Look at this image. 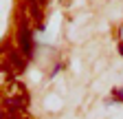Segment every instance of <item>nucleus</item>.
I'll return each instance as SVG.
<instances>
[{"instance_id": "f257e3e1", "label": "nucleus", "mask_w": 123, "mask_h": 119, "mask_svg": "<svg viewBox=\"0 0 123 119\" xmlns=\"http://www.w3.org/2000/svg\"><path fill=\"white\" fill-rule=\"evenodd\" d=\"M5 66H9L13 73H22L26 68V57H22L20 49H13L7 46V60H5Z\"/></svg>"}, {"instance_id": "f03ea898", "label": "nucleus", "mask_w": 123, "mask_h": 119, "mask_svg": "<svg viewBox=\"0 0 123 119\" xmlns=\"http://www.w3.org/2000/svg\"><path fill=\"white\" fill-rule=\"evenodd\" d=\"M18 44H20V51H24V55H31V31L26 24H20L18 29Z\"/></svg>"}, {"instance_id": "7ed1b4c3", "label": "nucleus", "mask_w": 123, "mask_h": 119, "mask_svg": "<svg viewBox=\"0 0 123 119\" xmlns=\"http://www.w3.org/2000/svg\"><path fill=\"white\" fill-rule=\"evenodd\" d=\"M5 95H7V97H29L24 84L18 82V79H13V82H9V84L5 86Z\"/></svg>"}, {"instance_id": "20e7f679", "label": "nucleus", "mask_w": 123, "mask_h": 119, "mask_svg": "<svg viewBox=\"0 0 123 119\" xmlns=\"http://www.w3.org/2000/svg\"><path fill=\"white\" fill-rule=\"evenodd\" d=\"M5 108L7 110H26L29 97H5Z\"/></svg>"}, {"instance_id": "39448f33", "label": "nucleus", "mask_w": 123, "mask_h": 119, "mask_svg": "<svg viewBox=\"0 0 123 119\" xmlns=\"http://www.w3.org/2000/svg\"><path fill=\"white\" fill-rule=\"evenodd\" d=\"M26 9H29V13L33 16L35 20H40L42 18V9H40V0H26Z\"/></svg>"}, {"instance_id": "423d86ee", "label": "nucleus", "mask_w": 123, "mask_h": 119, "mask_svg": "<svg viewBox=\"0 0 123 119\" xmlns=\"http://www.w3.org/2000/svg\"><path fill=\"white\" fill-rule=\"evenodd\" d=\"M7 119H31L26 110H7Z\"/></svg>"}, {"instance_id": "0eeeda50", "label": "nucleus", "mask_w": 123, "mask_h": 119, "mask_svg": "<svg viewBox=\"0 0 123 119\" xmlns=\"http://www.w3.org/2000/svg\"><path fill=\"white\" fill-rule=\"evenodd\" d=\"M40 2H44V0H40Z\"/></svg>"}]
</instances>
